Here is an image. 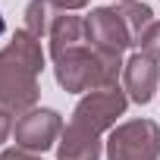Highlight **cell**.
Returning <instances> with one entry per match:
<instances>
[{"mask_svg":"<svg viewBox=\"0 0 160 160\" xmlns=\"http://www.w3.org/2000/svg\"><path fill=\"white\" fill-rule=\"evenodd\" d=\"M44 69L41 41L25 28L13 35V41L0 50V107L10 113H28L38 104V75Z\"/></svg>","mask_w":160,"mask_h":160,"instance_id":"6da1fadb","label":"cell"},{"mask_svg":"<svg viewBox=\"0 0 160 160\" xmlns=\"http://www.w3.org/2000/svg\"><path fill=\"white\" fill-rule=\"evenodd\" d=\"M122 57L98 53L94 47H69L53 60L57 82L66 91H98V88H116V78L122 72Z\"/></svg>","mask_w":160,"mask_h":160,"instance_id":"7a4b0ae2","label":"cell"},{"mask_svg":"<svg viewBox=\"0 0 160 160\" xmlns=\"http://www.w3.org/2000/svg\"><path fill=\"white\" fill-rule=\"evenodd\" d=\"M160 126L154 119H129L107 135V160H157Z\"/></svg>","mask_w":160,"mask_h":160,"instance_id":"3957f363","label":"cell"},{"mask_svg":"<svg viewBox=\"0 0 160 160\" xmlns=\"http://www.w3.org/2000/svg\"><path fill=\"white\" fill-rule=\"evenodd\" d=\"M126 107H129V94L126 91H119V88H98V91H88L75 104L69 122L101 135L107 129H116V119L126 113Z\"/></svg>","mask_w":160,"mask_h":160,"instance_id":"277c9868","label":"cell"},{"mask_svg":"<svg viewBox=\"0 0 160 160\" xmlns=\"http://www.w3.org/2000/svg\"><path fill=\"white\" fill-rule=\"evenodd\" d=\"M85 41H88V47H94L98 53H107V57H122V50L132 47V35H129L119 10H110V7L91 10V16L85 19Z\"/></svg>","mask_w":160,"mask_h":160,"instance_id":"5b68a950","label":"cell"},{"mask_svg":"<svg viewBox=\"0 0 160 160\" xmlns=\"http://www.w3.org/2000/svg\"><path fill=\"white\" fill-rule=\"evenodd\" d=\"M63 135V119L57 110H28L19 116V122L13 126V138L16 148L32 151V154H44L47 148H53V141H60Z\"/></svg>","mask_w":160,"mask_h":160,"instance_id":"8992f818","label":"cell"},{"mask_svg":"<svg viewBox=\"0 0 160 160\" xmlns=\"http://www.w3.org/2000/svg\"><path fill=\"white\" fill-rule=\"evenodd\" d=\"M160 60L148 57V53H132L122 66V85H126V94L129 101L135 104H148L157 91V82H160Z\"/></svg>","mask_w":160,"mask_h":160,"instance_id":"52a82bcc","label":"cell"},{"mask_svg":"<svg viewBox=\"0 0 160 160\" xmlns=\"http://www.w3.org/2000/svg\"><path fill=\"white\" fill-rule=\"evenodd\" d=\"M60 160H101V135L82 129V126H63V135L57 141Z\"/></svg>","mask_w":160,"mask_h":160,"instance_id":"ba28073f","label":"cell"},{"mask_svg":"<svg viewBox=\"0 0 160 160\" xmlns=\"http://www.w3.org/2000/svg\"><path fill=\"white\" fill-rule=\"evenodd\" d=\"M47 35H50V53L57 60L69 47H78V41H82V35H85V22L78 16H72V13H60V16H53Z\"/></svg>","mask_w":160,"mask_h":160,"instance_id":"9c48e42d","label":"cell"},{"mask_svg":"<svg viewBox=\"0 0 160 160\" xmlns=\"http://www.w3.org/2000/svg\"><path fill=\"white\" fill-rule=\"evenodd\" d=\"M119 16H122V22H126V28H129V35H132V44H138L141 41V35L151 28V7H144V3H138V0H132V3H119Z\"/></svg>","mask_w":160,"mask_h":160,"instance_id":"30bf717a","label":"cell"},{"mask_svg":"<svg viewBox=\"0 0 160 160\" xmlns=\"http://www.w3.org/2000/svg\"><path fill=\"white\" fill-rule=\"evenodd\" d=\"M50 22H53V3L50 0H32L25 7V32L32 38H44L50 32Z\"/></svg>","mask_w":160,"mask_h":160,"instance_id":"8fae6325","label":"cell"},{"mask_svg":"<svg viewBox=\"0 0 160 160\" xmlns=\"http://www.w3.org/2000/svg\"><path fill=\"white\" fill-rule=\"evenodd\" d=\"M138 47H141V53H148V57L160 60V22H151V28L141 35Z\"/></svg>","mask_w":160,"mask_h":160,"instance_id":"7c38bea8","label":"cell"},{"mask_svg":"<svg viewBox=\"0 0 160 160\" xmlns=\"http://www.w3.org/2000/svg\"><path fill=\"white\" fill-rule=\"evenodd\" d=\"M10 135H13V113L0 107V144H3Z\"/></svg>","mask_w":160,"mask_h":160,"instance_id":"4fadbf2b","label":"cell"},{"mask_svg":"<svg viewBox=\"0 0 160 160\" xmlns=\"http://www.w3.org/2000/svg\"><path fill=\"white\" fill-rule=\"evenodd\" d=\"M0 160H41V157L32 151H22V148H10V151L0 154Z\"/></svg>","mask_w":160,"mask_h":160,"instance_id":"5bb4252c","label":"cell"},{"mask_svg":"<svg viewBox=\"0 0 160 160\" xmlns=\"http://www.w3.org/2000/svg\"><path fill=\"white\" fill-rule=\"evenodd\" d=\"M50 3H53L57 10H63V13H72V10H82L88 0H50Z\"/></svg>","mask_w":160,"mask_h":160,"instance_id":"9a60e30c","label":"cell"},{"mask_svg":"<svg viewBox=\"0 0 160 160\" xmlns=\"http://www.w3.org/2000/svg\"><path fill=\"white\" fill-rule=\"evenodd\" d=\"M3 28H7V22H3V16H0V35H3Z\"/></svg>","mask_w":160,"mask_h":160,"instance_id":"2e32d148","label":"cell"},{"mask_svg":"<svg viewBox=\"0 0 160 160\" xmlns=\"http://www.w3.org/2000/svg\"><path fill=\"white\" fill-rule=\"evenodd\" d=\"M119 3H132V0H119Z\"/></svg>","mask_w":160,"mask_h":160,"instance_id":"e0dca14e","label":"cell"}]
</instances>
